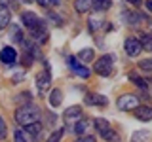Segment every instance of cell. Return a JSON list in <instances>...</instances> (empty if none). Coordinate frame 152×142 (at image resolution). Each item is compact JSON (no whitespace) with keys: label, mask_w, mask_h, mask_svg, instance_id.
Segmentation results:
<instances>
[{"label":"cell","mask_w":152,"mask_h":142,"mask_svg":"<svg viewBox=\"0 0 152 142\" xmlns=\"http://www.w3.org/2000/svg\"><path fill=\"white\" fill-rule=\"evenodd\" d=\"M116 106L120 108V110H126V112L135 110V108L139 106V97L133 95V93H126V95H122V97L116 101Z\"/></svg>","instance_id":"3957f363"},{"label":"cell","mask_w":152,"mask_h":142,"mask_svg":"<svg viewBox=\"0 0 152 142\" xmlns=\"http://www.w3.org/2000/svg\"><path fill=\"white\" fill-rule=\"evenodd\" d=\"M89 125H91V121L86 120V117H82V120H78V121L72 125V131H74L78 136H82V135H86V131L89 129Z\"/></svg>","instance_id":"4fadbf2b"},{"label":"cell","mask_w":152,"mask_h":142,"mask_svg":"<svg viewBox=\"0 0 152 142\" xmlns=\"http://www.w3.org/2000/svg\"><path fill=\"white\" fill-rule=\"evenodd\" d=\"M93 125H95V129H97L99 133L104 131L107 127H110V125H108V121H107V120H103V117H97V120H93Z\"/></svg>","instance_id":"603a6c76"},{"label":"cell","mask_w":152,"mask_h":142,"mask_svg":"<svg viewBox=\"0 0 152 142\" xmlns=\"http://www.w3.org/2000/svg\"><path fill=\"white\" fill-rule=\"evenodd\" d=\"M69 66H70V70H72V72H76V74L80 76V78H88V76H89V68L82 66L78 61L74 59V57H69Z\"/></svg>","instance_id":"30bf717a"},{"label":"cell","mask_w":152,"mask_h":142,"mask_svg":"<svg viewBox=\"0 0 152 142\" xmlns=\"http://www.w3.org/2000/svg\"><path fill=\"white\" fill-rule=\"evenodd\" d=\"M78 57L82 61H86V63H89V61H93V57H95V51L93 49H82L78 53Z\"/></svg>","instance_id":"7402d4cb"},{"label":"cell","mask_w":152,"mask_h":142,"mask_svg":"<svg viewBox=\"0 0 152 142\" xmlns=\"http://www.w3.org/2000/svg\"><path fill=\"white\" fill-rule=\"evenodd\" d=\"M13 142H32V136L28 133H25L23 129H17L13 133Z\"/></svg>","instance_id":"ac0fdd59"},{"label":"cell","mask_w":152,"mask_h":142,"mask_svg":"<svg viewBox=\"0 0 152 142\" xmlns=\"http://www.w3.org/2000/svg\"><path fill=\"white\" fill-rule=\"evenodd\" d=\"M21 21H23V25H25V27H28V28H34V27L38 25V23L42 21V19L38 17L34 12H23V13H21Z\"/></svg>","instance_id":"9c48e42d"},{"label":"cell","mask_w":152,"mask_h":142,"mask_svg":"<svg viewBox=\"0 0 152 142\" xmlns=\"http://www.w3.org/2000/svg\"><path fill=\"white\" fill-rule=\"evenodd\" d=\"M93 70H95V72H97L99 76H103V78L110 76V74H112V57H110V55H103V57H99V59L95 61Z\"/></svg>","instance_id":"7a4b0ae2"},{"label":"cell","mask_w":152,"mask_h":142,"mask_svg":"<svg viewBox=\"0 0 152 142\" xmlns=\"http://www.w3.org/2000/svg\"><path fill=\"white\" fill-rule=\"evenodd\" d=\"M6 138V121H4V117H0V140Z\"/></svg>","instance_id":"4dcf8cb0"},{"label":"cell","mask_w":152,"mask_h":142,"mask_svg":"<svg viewBox=\"0 0 152 142\" xmlns=\"http://www.w3.org/2000/svg\"><path fill=\"white\" fill-rule=\"evenodd\" d=\"M12 40L23 42V32H21V28H19V27H13L12 28Z\"/></svg>","instance_id":"484cf974"},{"label":"cell","mask_w":152,"mask_h":142,"mask_svg":"<svg viewBox=\"0 0 152 142\" xmlns=\"http://www.w3.org/2000/svg\"><path fill=\"white\" fill-rule=\"evenodd\" d=\"M93 0H74V8L78 13H86L88 9H91Z\"/></svg>","instance_id":"9a60e30c"},{"label":"cell","mask_w":152,"mask_h":142,"mask_svg":"<svg viewBox=\"0 0 152 142\" xmlns=\"http://www.w3.org/2000/svg\"><path fill=\"white\" fill-rule=\"evenodd\" d=\"M84 102L89 104V106H104V104H108V99L103 97V95H88L84 99Z\"/></svg>","instance_id":"7c38bea8"},{"label":"cell","mask_w":152,"mask_h":142,"mask_svg":"<svg viewBox=\"0 0 152 142\" xmlns=\"http://www.w3.org/2000/svg\"><path fill=\"white\" fill-rule=\"evenodd\" d=\"M63 120H65L66 125L72 127L78 120H82V108H80V106H70V108H66V112L63 114Z\"/></svg>","instance_id":"8992f818"},{"label":"cell","mask_w":152,"mask_h":142,"mask_svg":"<svg viewBox=\"0 0 152 142\" xmlns=\"http://www.w3.org/2000/svg\"><path fill=\"white\" fill-rule=\"evenodd\" d=\"M135 117L141 121H150L152 120V108L150 106H137L135 108Z\"/></svg>","instance_id":"8fae6325"},{"label":"cell","mask_w":152,"mask_h":142,"mask_svg":"<svg viewBox=\"0 0 152 142\" xmlns=\"http://www.w3.org/2000/svg\"><path fill=\"white\" fill-rule=\"evenodd\" d=\"M10 21H12V13H10V8L0 6V30H2V28H6V27L10 25Z\"/></svg>","instance_id":"5bb4252c"},{"label":"cell","mask_w":152,"mask_h":142,"mask_svg":"<svg viewBox=\"0 0 152 142\" xmlns=\"http://www.w3.org/2000/svg\"><path fill=\"white\" fill-rule=\"evenodd\" d=\"M25 2H32V0H25Z\"/></svg>","instance_id":"d590c367"},{"label":"cell","mask_w":152,"mask_h":142,"mask_svg":"<svg viewBox=\"0 0 152 142\" xmlns=\"http://www.w3.org/2000/svg\"><path fill=\"white\" fill-rule=\"evenodd\" d=\"M101 27H103V19H99V17L89 19V30H97V28H101Z\"/></svg>","instance_id":"cb8c5ba5"},{"label":"cell","mask_w":152,"mask_h":142,"mask_svg":"<svg viewBox=\"0 0 152 142\" xmlns=\"http://www.w3.org/2000/svg\"><path fill=\"white\" fill-rule=\"evenodd\" d=\"M150 131H137L135 135L131 136V142H148L150 140Z\"/></svg>","instance_id":"ffe728a7"},{"label":"cell","mask_w":152,"mask_h":142,"mask_svg":"<svg viewBox=\"0 0 152 142\" xmlns=\"http://www.w3.org/2000/svg\"><path fill=\"white\" fill-rule=\"evenodd\" d=\"M150 51H152V49H150Z\"/></svg>","instance_id":"8d00e7d4"},{"label":"cell","mask_w":152,"mask_h":142,"mask_svg":"<svg viewBox=\"0 0 152 142\" xmlns=\"http://www.w3.org/2000/svg\"><path fill=\"white\" fill-rule=\"evenodd\" d=\"M129 4H133V6H141V0H127Z\"/></svg>","instance_id":"836d02e7"},{"label":"cell","mask_w":152,"mask_h":142,"mask_svg":"<svg viewBox=\"0 0 152 142\" xmlns=\"http://www.w3.org/2000/svg\"><path fill=\"white\" fill-rule=\"evenodd\" d=\"M25 133H28V135L34 138V136L38 135V133L42 131V123L40 121H34V123H28V125H25V129H23Z\"/></svg>","instance_id":"e0dca14e"},{"label":"cell","mask_w":152,"mask_h":142,"mask_svg":"<svg viewBox=\"0 0 152 142\" xmlns=\"http://www.w3.org/2000/svg\"><path fill=\"white\" fill-rule=\"evenodd\" d=\"M48 19H51L55 25H61V23H63V21H61V17H59V15H55V13H48Z\"/></svg>","instance_id":"d6a6232c"},{"label":"cell","mask_w":152,"mask_h":142,"mask_svg":"<svg viewBox=\"0 0 152 142\" xmlns=\"http://www.w3.org/2000/svg\"><path fill=\"white\" fill-rule=\"evenodd\" d=\"M99 135H101L104 140H108V142H118V140H120L118 133H116V131H112V127H107V129H104V131H101Z\"/></svg>","instance_id":"2e32d148"},{"label":"cell","mask_w":152,"mask_h":142,"mask_svg":"<svg viewBox=\"0 0 152 142\" xmlns=\"http://www.w3.org/2000/svg\"><path fill=\"white\" fill-rule=\"evenodd\" d=\"M74 142H95V138L91 135H82V136H78Z\"/></svg>","instance_id":"1f68e13d"},{"label":"cell","mask_w":152,"mask_h":142,"mask_svg":"<svg viewBox=\"0 0 152 142\" xmlns=\"http://www.w3.org/2000/svg\"><path fill=\"white\" fill-rule=\"evenodd\" d=\"M59 0H38V6L42 8H50V6H57Z\"/></svg>","instance_id":"83f0119b"},{"label":"cell","mask_w":152,"mask_h":142,"mask_svg":"<svg viewBox=\"0 0 152 142\" xmlns=\"http://www.w3.org/2000/svg\"><path fill=\"white\" fill-rule=\"evenodd\" d=\"M129 80H131V82L133 83H135V85H139V87H142V89H145L146 87V82H145V80H142V78H139V76H137V74H129Z\"/></svg>","instance_id":"d4e9b609"},{"label":"cell","mask_w":152,"mask_h":142,"mask_svg":"<svg viewBox=\"0 0 152 142\" xmlns=\"http://www.w3.org/2000/svg\"><path fill=\"white\" fill-rule=\"evenodd\" d=\"M146 8H148V12H152V0H146Z\"/></svg>","instance_id":"e575fe53"},{"label":"cell","mask_w":152,"mask_h":142,"mask_svg":"<svg viewBox=\"0 0 152 142\" xmlns=\"http://www.w3.org/2000/svg\"><path fill=\"white\" fill-rule=\"evenodd\" d=\"M110 6H112V0H93V4H91V8L97 9V12H104Z\"/></svg>","instance_id":"44dd1931"},{"label":"cell","mask_w":152,"mask_h":142,"mask_svg":"<svg viewBox=\"0 0 152 142\" xmlns=\"http://www.w3.org/2000/svg\"><path fill=\"white\" fill-rule=\"evenodd\" d=\"M139 66H141V70H145V72H152V59H145V61H141Z\"/></svg>","instance_id":"4316f807"},{"label":"cell","mask_w":152,"mask_h":142,"mask_svg":"<svg viewBox=\"0 0 152 142\" xmlns=\"http://www.w3.org/2000/svg\"><path fill=\"white\" fill-rule=\"evenodd\" d=\"M51 85V76H50V64L46 63V70L40 72L36 76V87H38V93L40 95H46V91L50 89Z\"/></svg>","instance_id":"277c9868"},{"label":"cell","mask_w":152,"mask_h":142,"mask_svg":"<svg viewBox=\"0 0 152 142\" xmlns=\"http://www.w3.org/2000/svg\"><path fill=\"white\" fill-rule=\"evenodd\" d=\"M15 59H17V51L13 49L12 46L2 47V51H0V61H2V63L12 64V63H15Z\"/></svg>","instance_id":"ba28073f"},{"label":"cell","mask_w":152,"mask_h":142,"mask_svg":"<svg viewBox=\"0 0 152 142\" xmlns=\"http://www.w3.org/2000/svg\"><path fill=\"white\" fill-rule=\"evenodd\" d=\"M63 133H65L63 129H59V131H55V133H53V135H51V136H50V138H48V142H59V140H61V136H63Z\"/></svg>","instance_id":"f546056e"},{"label":"cell","mask_w":152,"mask_h":142,"mask_svg":"<svg viewBox=\"0 0 152 142\" xmlns=\"http://www.w3.org/2000/svg\"><path fill=\"white\" fill-rule=\"evenodd\" d=\"M61 101H63V91H61V89H53V91L50 93V104L51 106H59Z\"/></svg>","instance_id":"d6986e66"},{"label":"cell","mask_w":152,"mask_h":142,"mask_svg":"<svg viewBox=\"0 0 152 142\" xmlns=\"http://www.w3.org/2000/svg\"><path fill=\"white\" fill-rule=\"evenodd\" d=\"M40 120V108L34 104H23L15 110V121L21 125H28V123H34Z\"/></svg>","instance_id":"6da1fadb"},{"label":"cell","mask_w":152,"mask_h":142,"mask_svg":"<svg viewBox=\"0 0 152 142\" xmlns=\"http://www.w3.org/2000/svg\"><path fill=\"white\" fill-rule=\"evenodd\" d=\"M124 47H126V53L129 57H137L142 51V46H141V42L137 40V38H127Z\"/></svg>","instance_id":"52a82bcc"},{"label":"cell","mask_w":152,"mask_h":142,"mask_svg":"<svg viewBox=\"0 0 152 142\" xmlns=\"http://www.w3.org/2000/svg\"><path fill=\"white\" fill-rule=\"evenodd\" d=\"M31 40L36 42V44H44L48 40V28L44 21H40L34 28H31Z\"/></svg>","instance_id":"5b68a950"},{"label":"cell","mask_w":152,"mask_h":142,"mask_svg":"<svg viewBox=\"0 0 152 142\" xmlns=\"http://www.w3.org/2000/svg\"><path fill=\"white\" fill-rule=\"evenodd\" d=\"M31 97H32V95L28 93V91H25V93H21V95L17 97V102H25V104H28V102H31Z\"/></svg>","instance_id":"f1b7e54d"}]
</instances>
